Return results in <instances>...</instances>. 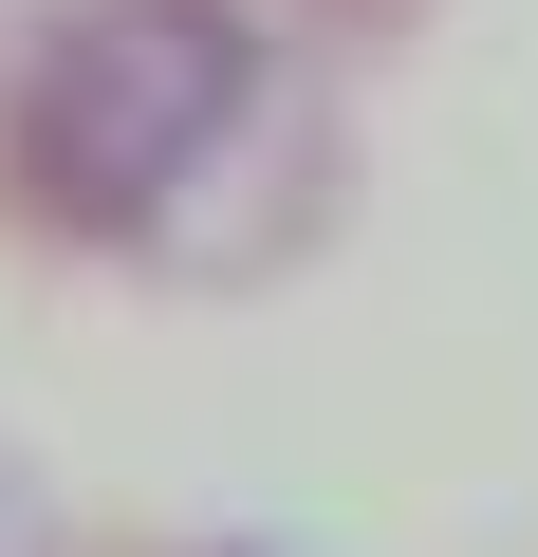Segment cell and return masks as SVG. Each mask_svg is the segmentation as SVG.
<instances>
[{"label":"cell","instance_id":"obj_1","mask_svg":"<svg viewBox=\"0 0 538 557\" xmlns=\"http://www.w3.org/2000/svg\"><path fill=\"white\" fill-rule=\"evenodd\" d=\"M223 94H241V38L204 0H112V20H75V57L38 75V186L57 205H149Z\"/></svg>","mask_w":538,"mask_h":557}]
</instances>
